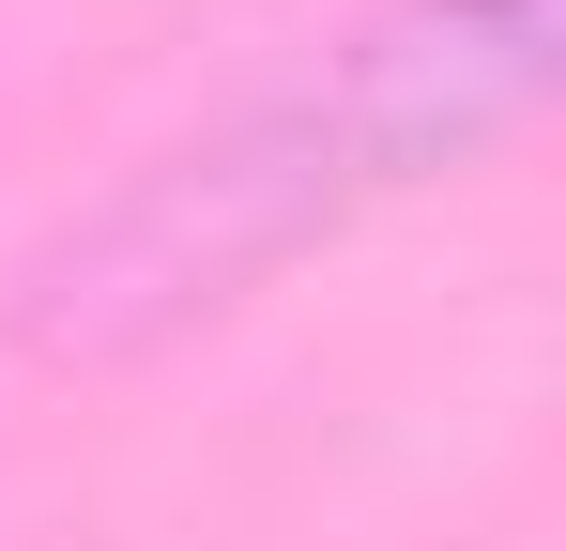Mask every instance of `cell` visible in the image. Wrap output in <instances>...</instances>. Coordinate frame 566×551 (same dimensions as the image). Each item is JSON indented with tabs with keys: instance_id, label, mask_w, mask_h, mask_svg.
Returning <instances> with one entry per match:
<instances>
[{
	"instance_id": "6da1fadb",
	"label": "cell",
	"mask_w": 566,
	"mask_h": 551,
	"mask_svg": "<svg viewBox=\"0 0 566 551\" xmlns=\"http://www.w3.org/2000/svg\"><path fill=\"white\" fill-rule=\"evenodd\" d=\"M536 46H552V0H382L368 31H337L291 92H261L245 123H214L169 169L123 184L77 246L31 276V337L46 353H123V337H169L199 306H230L245 276L306 261L337 215L460 169L536 92Z\"/></svg>"
}]
</instances>
